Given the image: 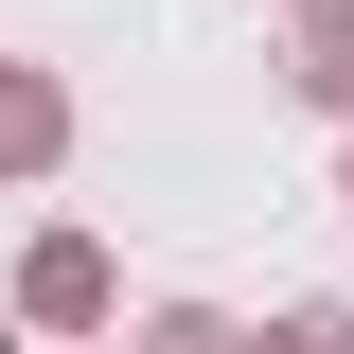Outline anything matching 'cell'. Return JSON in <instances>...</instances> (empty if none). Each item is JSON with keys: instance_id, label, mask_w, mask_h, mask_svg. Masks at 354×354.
<instances>
[{"instance_id": "cell-1", "label": "cell", "mask_w": 354, "mask_h": 354, "mask_svg": "<svg viewBox=\"0 0 354 354\" xmlns=\"http://www.w3.org/2000/svg\"><path fill=\"white\" fill-rule=\"evenodd\" d=\"M36 142H53V106H36V88H0V160H36Z\"/></svg>"}]
</instances>
